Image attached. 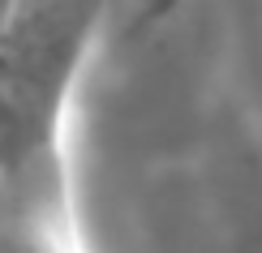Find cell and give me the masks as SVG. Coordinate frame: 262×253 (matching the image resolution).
Listing matches in <instances>:
<instances>
[{
    "instance_id": "cell-1",
    "label": "cell",
    "mask_w": 262,
    "mask_h": 253,
    "mask_svg": "<svg viewBox=\"0 0 262 253\" xmlns=\"http://www.w3.org/2000/svg\"><path fill=\"white\" fill-rule=\"evenodd\" d=\"M95 9H17L0 43V253H82L64 107Z\"/></svg>"
}]
</instances>
